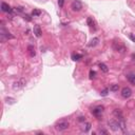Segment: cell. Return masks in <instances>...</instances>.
<instances>
[{"label": "cell", "mask_w": 135, "mask_h": 135, "mask_svg": "<svg viewBox=\"0 0 135 135\" xmlns=\"http://www.w3.org/2000/svg\"><path fill=\"white\" fill-rule=\"evenodd\" d=\"M1 37H2V39L4 38V37H6L8 39H12V38H14L13 35H11V34L9 33V32H8V31H5L4 29H3V27L1 29Z\"/></svg>", "instance_id": "30bf717a"}, {"label": "cell", "mask_w": 135, "mask_h": 135, "mask_svg": "<svg viewBox=\"0 0 135 135\" xmlns=\"http://www.w3.org/2000/svg\"><path fill=\"white\" fill-rule=\"evenodd\" d=\"M95 75H96V73H95L94 71H90V79H93V78H95Z\"/></svg>", "instance_id": "603a6c76"}, {"label": "cell", "mask_w": 135, "mask_h": 135, "mask_svg": "<svg viewBox=\"0 0 135 135\" xmlns=\"http://www.w3.org/2000/svg\"><path fill=\"white\" fill-rule=\"evenodd\" d=\"M108 125H109L110 128H111V130H113V131H118L119 130V123H118V122H116V120H114V119L109 120Z\"/></svg>", "instance_id": "8992f818"}, {"label": "cell", "mask_w": 135, "mask_h": 135, "mask_svg": "<svg viewBox=\"0 0 135 135\" xmlns=\"http://www.w3.org/2000/svg\"><path fill=\"white\" fill-rule=\"evenodd\" d=\"M40 14H41V11H40V10L35 9L33 12H32V16H33V17H36V16H39Z\"/></svg>", "instance_id": "d6986e66"}, {"label": "cell", "mask_w": 135, "mask_h": 135, "mask_svg": "<svg viewBox=\"0 0 135 135\" xmlns=\"http://www.w3.org/2000/svg\"><path fill=\"white\" fill-rule=\"evenodd\" d=\"M108 92H109V89H105V90L101 91L100 95H101V96H107V95H108Z\"/></svg>", "instance_id": "7402d4cb"}, {"label": "cell", "mask_w": 135, "mask_h": 135, "mask_svg": "<svg viewBox=\"0 0 135 135\" xmlns=\"http://www.w3.org/2000/svg\"><path fill=\"white\" fill-rule=\"evenodd\" d=\"M99 68H100V70L102 71L104 73H108L109 72V68L107 67V65H105V63H99Z\"/></svg>", "instance_id": "5bb4252c"}, {"label": "cell", "mask_w": 135, "mask_h": 135, "mask_svg": "<svg viewBox=\"0 0 135 135\" xmlns=\"http://www.w3.org/2000/svg\"><path fill=\"white\" fill-rule=\"evenodd\" d=\"M71 9H72L74 12H79L82 9V3H81L79 0H74L71 4Z\"/></svg>", "instance_id": "3957f363"}, {"label": "cell", "mask_w": 135, "mask_h": 135, "mask_svg": "<svg viewBox=\"0 0 135 135\" xmlns=\"http://www.w3.org/2000/svg\"><path fill=\"white\" fill-rule=\"evenodd\" d=\"M113 49H114L115 51L119 52V53H125V52H126L125 45H122V43H120V42H117V41L113 42Z\"/></svg>", "instance_id": "277c9868"}, {"label": "cell", "mask_w": 135, "mask_h": 135, "mask_svg": "<svg viewBox=\"0 0 135 135\" xmlns=\"http://www.w3.org/2000/svg\"><path fill=\"white\" fill-rule=\"evenodd\" d=\"M80 58H82V55H80V54H73L72 55L73 60H79Z\"/></svg>", "instance_id": "ffe728a7"}, {"label": "cell", "mask_w": 135, "mask_h": 135, "mask_svg": "<svg viewBox=\"0 0 135 135\" xmlns=\"http://www.w3.org/2000/svg\"><path fill=\"white\" fill-rule=\"evenodd\" d=\"M87 23H88V26H89V27H93V19H92L91 17H88V19H87Z\"/></svg>", "instance_id": "44dd1931"}, {"label": "cell", "mask_w": 135, "mask_h": 135, "mask_svg": "<svg viewBox=\"0 0 135 135\" xmlns=\"http://www.w3.org/2000/svg\"><path fill=\"white\" fill-rule=\"evenodd\" d=\"M129 37H130V39H131V40H132L133 42H135V36H134L133 34H130V35H129Z\"/></svg>", "instance_id": "484cf974"}, {"label": "cell", "mask_w": 135, "mask_h": 135, "mask_svg": "<svg viewBox=\"0 0 135 135\" xmlns=\"http://www.w3.org/2000/svg\"><path fill=\"white\" fill-rule=\"evenodd\" d=\"M92 113H93V115H94V116H96V117H100V116L102 115V113H104V107H101V106L96 107L95 109L92 110Z\"/></svg>", "instance_id": "5b68a950"}, {"label": "cell", "mask_w": 135, "mask_h": 135, "mask_svg": "<svg viewBox=\"0 0 135 135\" xmlns=\"http://www.w3.org/2000/svg\"><path fill=\"white\" fill-rule=\"evenodd\" d=\"M63 4H65V0H58V5H59V8H62Z\"/></svg>", "instance_id": "cb8c5ba5"}, {"label": "cell", "mask_w": 135, "mask_h": 135, "mask_svg": "<svg viewBox=\"0 0 135 135\" xmlns=\"http://www.w3.org/2000/svg\"><path fill=\"white\" fill-rule=\"evenodd\" d=\"M24 19H27V21H31V20H32V19L30 18V16H29V15H26V16H24Z\"/></svg>", "instance_id": "f1b7e54d"}, {"label": "cell", "mask_w": 135, "mask_h": 135, "mask_svg": "<svg viewBox=\"0 0 135 135\" xmlns=\"http://www.w3.org/2000/svg\"><path fill=\"white\" fill-rule=\"evenodd\" d=\"M118 89H119V86H118V84H112V86L110 87V91H112V92H117V91H118Z\"/></svg>", "instance_id": "ac0fdd59"}, {"label": "cell", "mask_w": 135, "mask_h": 135, "mask_svg": "<svg viewBox=\"0 0 135 135\" xmlns=\"http://www.w3.org/2000/svg\"><path fill=\"white\" fill-rule=\"evenodd\" d=\"M131 95H132V90H131L130 88H128V87H125L122 90V96L123 98H129Z\"/></svg>", "instance_id": "52a82bcc"}, {"label": "cell", "mask_w": 135, "mask_h": 135, "mask_svg": "<svg viewBox=\"0 0 135 135\" xmlns=\"http://www.w3.org/2000/svg\"><path fill=\"white\" fill-rule=\"evenodd\" d=\"M6 101H8V104H9V102H10V104H13L14 99L13 98H6Z\"/></svg>", "instance_id": "4316f807"}, {"label": "cell", "mask_w": 135, "mask_h": 135, "mask_svg": "<svg viewBox=\"0 0 135 135\" xmlns=\"http://www.w3.org/2000/svg\"><path fill=\"white\" fill-rule=\"evenodd\" d=\"M113 114H114V115L117 117V118H120V117H122V112H120L118 109H115V110H114V112H113Z\"/></svg>", "instance_id": "2e32d148"}, {"label": "cell", "mask_w": 135, "mask_h": 135, "mask_svg": "<svg viewBox=\"0 0 135 135\" xmlns=\"http://www.w3.org/2000/svg\"><path fill=\"white\" fill-rule=\"evenodd\" d=\"M34 34L36 35V37H41L42 35V32H41V29L39 26H35L34 27Z\"/></svg>", "instance_id": "8fae6325"}, {"label": "cell", "mask_w": 135, "mask_h": 135, "mask_svg": "<svg viewBox=\"0 0 135 135\" xmlns=\"http://www.w3.org/2000/svg\"><path fill=\"white\" fill-rule=\"evenodd\" d=\"M108 132H107L106 130H100V134H107Z\"/></svg>", "instance_id": "f546056e"}, {"label": "cell", "mask_w": 135, "mask_h": 135, "mask_svg": "<svg viewBox=\"0 0 135 135\" xmlns=\"http://www.w3.org/2000/svg\"><path fill=\"white\" fill-rule=\"evenodd\" d=\"M99 42V39L98 38H93L91 40V42L89 43V47H95V45H97Z\"/></svg>", "instance_id": "9a60e30c"}, {"label": "cell", "mask_w": 135, "mask_h": 135, "mask_svg": "<svg viewBox=\"0 0 135 135\" xmlns=\"http://www.w3.org/2000/svg\"><path fill=\"white\" fill-rule=\"evenodd\" d=\"M90 129H91V123L90 122H86V123H84L83 128H82V130L84 131V132H88Z\"/></svg>", "instance_id": "e0dca14e"}, {"label": "cell", "mask_w": 135, "mask_h": 135, "mask_svg": "<svg viewBox=\"0 0 135 135\" xmlns=\"http://www.w3.org/2000/svg\"><path fill=\"white\" fill-rule=\"evenodd\" d=\"M26 83H27V80L24 79V78H19V79H17L16 81H14L13 89L14 90H20V89H22L26 86Z\"/></svg>", "instance_id": "7a4b0ae2"}, {"label": "cell", "mask_w": 135, "mask_h": 135, "mask_svg": "<svg viewBox=\"0 0 135 135\" xmlns=\"http://www.w3.org/2000/svg\"><path fill=\"white\" fill-rule=\"evenodd\" d=\"M15 10L17 11V12H23V8H21V6H18V8H15Z\"/></svg>", "instance_id": "d4e9b609"}, {"label": "cell", "mask_w": 135, "mask_h": 135, "mask_svg": "<svg viewBox=\"0 0 135 135\" xmlns=\"http://www.w3.org/2000/svg\"><path fill=\"white\" fill-rule=\"evenodd\" d=\"M78 120H79V122H84V120H86V117H83V116H80L79 118H78Z\"/></svg>", "instance_id": "83f0119b"}, {"label": "cell", "mask_w": 135, "mask_h": 135, "mask_svg": "<svg viewBox=\"0 0 135 135\" xmlns=\"http://www.w3.org/2000/svg\"><path fill=\"white\" fill-rule=\"evenodd\" d=\"M1 10L3 11V12H5V13H12V9H11V6L8 4V3H5V2L1 3Z\"/></svg>", "instance_id": "9c48e42d"}, {"label": "cell", "mask_w": 135, "mask_h": 135, "mask_svg": "<svg viewBox=\"0 0 135 135\" xmlns=\"http://www.w3.org/2000/svg\"><path fill=\"white\" fill-rule=\"evenodd\" d=\"M69 127H70L69 122H67V120H61V122H58L56 123L55 129L57 131H59V132H62V131H66L67 129H69Z\"/></svg>", "instance_id": "6da1fadb"}, {"label": "cell", "mask_w": 135, "mask_h": 135, "mask_svg": "<svg viewBox=\"0 0 135 135\" xmlns=\"http://www.w3.org/2000/svg\"><path fill=\"white\" fill-rule=\"evenodd\" d=\"M127 79L130 83H132L133 86H135V74H128L127 75Z\"/></svg>", "instance_id": "7c38bea8"}, {"label": "cell", "mask_w": 135, "mask_h": 135, "mask_svg": "<svg viewBox=\"0 0 135 135\" xmlns=\"http://www.w3.org/2000/svg\"><path fill=\"white\" fill-rule=\"evenodd\" d=\"M27 51H29L31 57H34V56L36 55V52H35V49L33 45H29V47H27Z\"/></svg>", "instance_id": "4fadbf2b"}, {"label": "cell", "mask_w": 135, "mask_h": 135, "mask_svg": "<svg viewBox=\"0 0 135 135\" xmlns=\"http://www.w3.org/2000/svg\"><path fill=\"white\" fill-rule=\"evenodd\" d=\"M118 123H119V129L122 131V132H126V122L125 120H123V117H120V118H118Z\"/></svg>", "instance_id": "ba28073f"}]
</instances>
